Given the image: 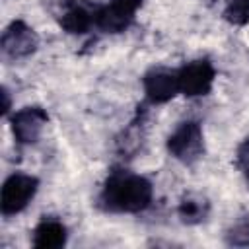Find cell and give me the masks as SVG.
Here are the masks:
<instances>
[{"mask_svg":"<svg viewBox=\"0 0 249 249\" xmlns=\"http://www.w3.org/2000/svg\"><path fill=\"white\" fill-rule=\"evenodd\" d=\"M154 196L152 183L126 169L111 171L99 193V204L107 212L136 214L150 206Z\"/></svg>","mask_w":249,"mask_h":249,"instance_id":"obj_1","label":"cell"},{"mask_svg":"<svg viewBox=\"0 0 249 249\" xmlns=\"http://www.w3.org/2000/svg\"><path fill=\"white\" fill-rule=\"evenodd\" d=\"M167 152L181 163L191 165L204 154V134L196 121H185L167 138Z\"/></svg>","mask_w":249,"mask_h":249,"instance_id":"obj_2","label":"cell"},{"mask_svg":"<svg viewBox=\"0 0 249 249\" xmlns=\"http://www.w3.org/2000/svg\"><path fill=\"white\" fill-rule=\"evenodd\" d=\"M37 189H39L37 177L27 175V173L10 175L2 185V195H0L2 214L4 216H14V214H19L21 210H25L27 204L37 195Z\"/></svg>","mask_w":249,"mask_h":249,"instance_id":"obj_3","label":"cell"},{"mask_svg":"<svg viewBox=\"0 0 249 249\" xmlns=\"http://www.w3.org/2000/svg\"><path fill=\"white\" fill-rule=\"evenodd\" d=\"M179 74V89L185 97H202L212 91L216 70L208 58L191 60L177 70Z\"/></svg>","mask_w":249,"mask_h":249,"instance_id":"obj_4","label":"cell"},{"mask_svg":"<svg viewBox=\"0 0 249 249\" xmlns=\"http://www.w3.org/2000/svg\"><path fill=\"white\" fill-rule=\"evenodd\" d=\"M99 6L89 0H64L58 12V25L70 35H84L97 27Z\"/></svg>","mask_w":249,"mask_h":249,"instance_id":"obj_5","label":"cell"},{"mask_svg":"<svg viewBox=\"0 0 249 249\" xmlns=\"http://www.w3.org/2000/svg\"><path fill=\"white\" fill-rule=\"evenodd\" d=\"M39 47V37L31 25H27L23 19H14L2 33L0 49L6 58L19 60L31 56Z\"/></svg>","mask_w":249,"mask_h":249,"instance_id":"obj_6","label":"cell"},{"mask_svg":"<svg viewBox=\"0 0 249 249\" xmlns=\"http://www.w3.org/2000/svg\"><path fill=\"white\" fill-rule=\"evenodd\" d=\"M140 6H142V0H109L107 4L99 6L97 29L111 35L124 31L132 23Z\"/></svg>","mask_w":249,"mask_h":249,"instance_id":"obj_7","label":"cell"},{"mask_svg":"<svg viewBox=\"0 0 249 249\" xmlns=\"http://www.w3.org/2000/svg\"><path fill=\"white\" fill-rule=\"evenodd\" d=\"M49 123V115L43 107L31 105L16 111L10 119L12 134L19 144H35L41 138L43 128Z\"/></svg>","mask_w":249,"mask_h":249,"instance_id":"obj_8","label":"cell"},{"mask_svg":"<svg viewBox=\"0 0 249 249\" xmlns=\"http://www.w3.org/2000/svg\"><path fill=\"white\" fill-rule=\"evenodd\" d=\"M142 86L150 103H167L177 93H181L177 70H169L163 66L150 68L142 78Z\"/></svg>","mask_w":249,"mask_h":249,"instance_id":"obj_9","label":"cell"},{"mask_svg":"<svg viewBox=\"0 0 249 249\" xmlns=\"http://www.w3.org/2000/svg\"><path fill=\"white\" fill-rule=\"evenodd\" d=\"M68 239L66 226L56 218H43L33 230V247L37 249H58Z\"/></svg>","mask_w":249,"mask_h":249,"instance_id":"obj_10","label":"cell"},{"mask_svg":"<svg viewBox=\"0 0 249 249\" xmlns=\"http://www.w3.org/2000/svg\"><path fill=\"white\" fill-rule=\"evenodd\" d=\"M208 212H210V202L206 196L202 195H196V193H189L181 198L179 206H177V214L181 218L183 224H189V226H195V224H200L208 218Z\"/></svg>","mask_w":249,"mask_h":249,"instance_id":"obj_11","label":"cell"},{"mask_svg":"<svg viewBox=\"0 0 249 249\" xmlns=\"http://www.w3.org/2000/svg\"><path fill=\"white\" fill-rule=\"evenodd\" d=\"M224 19L231 25H247L249 23V0H230L224 10Z\"/></svg>","mask_w":249,"mask_h":249,"instance_id":"obj_12","label":"cell"},{"mask_svg":"<svg viewBox=\"0 0 249 249\" xmlns=\"http://www.w3.org/2000/svg\"><path fill=\"white\" fill-rule=\"evenodd\" d=\"M226 239L230 245H249V220L237 222L228 233Z\"/></svg>","mask_w":249,"mask_h":249,"instance_id":"obj_13","label":"cell"},{"mask_svg":"<svg viewBox=\"0 0 249 249\" xmlns=\"http://www.w3.org/2000/svg\"><path fill=\"white\" fill-rule=\"evenodd\" d=\"M235 161H237V167L241 169V173L249 179V138H245V140L237 146Z\"/></svg>","mask_w":249,"mask_h":249,"instance_id":"obj_14","label":"cell"},{"mask_svg":"<svg viewBox=\"0 0 249 249\" xmlns=\"http://www.w3.org/2000/svg\"><path fill=\"white\" fill-rule=\"evenodd\" d=\"M2 115H6L8 111H10V93H8V89L6 88H2Z\"/></svg>","mask_w":249,"mask_h":249,"instance_id":"obj_15","label":"cell"}]
</instances>
